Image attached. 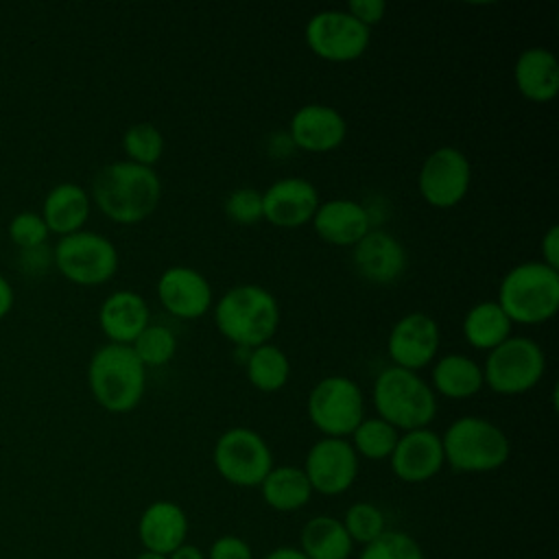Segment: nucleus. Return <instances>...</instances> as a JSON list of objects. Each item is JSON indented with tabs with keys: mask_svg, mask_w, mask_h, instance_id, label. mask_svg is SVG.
<instances>
[{
	"mask_svg": "<svg viewBox=\"0 0 559 559\" xmlns=\"http://www.w3.org/2000/svg\"><path fill=\"white\" fill-rule=\"evenodd\" d=\"M133 354L140 358V362L148 367H164L173 360L177 352V338L175 332L162 323H148L140 336L131 343Z\"/></svg>",
	"mask_w": 559,
	"mask_h": 559,
	"instance_id": "2f4dec72",
	"label": "nucleus"
},
{
	"mask_svg": "<svg viewBox=\"0 0 559 559\" xmlns=\"http://www.w3.org/2000/svg\"><path fill=\"white\" fill-rule=\"evenodd\" d=\"M496 301L511 323H546L559 310V271L542 260L520 262L500 280Z\"/></svg>",
	"mask_w": 559,
	"mask_h": 559,
	"instance_id": "20e7f679",
	"label": "nucleus"
},
{
	"mask_svg": "<svg viewBox=\"0 0 559 559\" xmlns=\"http://www.w3.org/2000/svg\"><path fill=\"white\" fill-rule=\"evenodd\" d=\"M343 528L347 531L352 542H358L362 546L371 544L386 531L384 513L373 502H354L345 511L341 520Z\"/></svg>",
	"mask_w": 559,
	"mask_h": 559,
	"instance_id": "473e14b6",
	"label": "nucleus"
},
{
	"mask_svg": "<svg viewBox=\"0 0 559 559\" xmlns=\"http://www.w3.org/2000/svg\"><path fill=\"white\" fill-rule=\"evenodd\" d=\"M205 559H253V550L238 535H221L212 542Z\"/></svg>",
	"mask_w": 559,
	"mask_h": 559,
	"instance_id": "e433bc0d",
	"label": "nucleus"
},
{
	"mask_svg": "<svg viewBox=\"0 0 559 559\" xmlns=\"http://www.w3.org/2000/svg\"><path fill=\"white\" fill-rule=\"evenodd\" d=\"M122 151L129 162L153 168L164 155V135L151 122H135L122 133Z\"/></svg>",
	"mask_w": 559,
	"mask_h": 559,
	"instance_id": "7c9ffc66",
	"label": "nucleus"
},
{
	"mask_svg": "<svg viewBox=\"0 0 559 559\" xmlns=\"http://www.w3.org/2000/svg\"><path fill=\"white\" fill-rule=\"evenodd\" d=\"M376 417L391 424L395 430L408 432L428 428L437 415V395L419 371L402 367H384L371 389Z\"/></svg>",
	"mask_w": 559,
	"mask_h": 559,
	"instance_id": "39448f33",
	"label": "nucleus"
},
{
	"mask_svg": "<svg viewBox=\"0 0 559 559\" xmlns=\"http://www.w3.org/2000/svg\"><path fill=\"white\" fill-rule=\"evenodd\" d=\"M304 39L314 57L332 63H349L367 52L371 31L345 9H323L306 22Z\"/></svg>",
	"mask_w": 559,
	"mask_h": 559,
	"instance_id": "9b49d317",
	"label": "nucleus"
},
{
	"mask_svg": "<svg viewBox=\"0 0 559 559\" xmlns=\"http://www.w3.org/2000/svg\"><path fill=\"white\" fill-rule=\"evenodd\" d=\"M264 559H308L299 548H293V546H280V548H273L271 552L264 555Z\"/></svg>",
	"mask_w": 559,
	"mask_h": 559,
	"instance_id": "79ce46f5",
	"label": "nucleus"
},
{
	"mask_svg": "<svg viewBox=\"0 0 559 559\" xmlns=\"http://www.w3.org/2000/svg\"><path fill=\"white\" fill-rule=\"evenodd\" d=\"M349 437V443L358 456L369 461H384L391 456L400 439V430L380 417H362Z\"/></svg>",
	"mask_w": 559,
	"mask_h": 559,
	"instance_id": "c756f323",
	"label": "nucleus"
},
{
	"mask_svg": "<svg viewBox=\"0 0 559 559\" xmlns=\"http://www.w3.org/2000/svg\"><path fill=\"white\" fill-rule=\"evenodd\" d=\"M168 559H205V552L194 544H181L168 555Z\"/></svg>",
	"mask_w": 559,
	"mask_h": 559,
	"instance_id": "a19ab883",
	"label": "nucleus"
},
{
	"mask_svg": "<svg viewBox=\"0 0 559 559\" xmlns=\"http://www.w3.org/2000/svg\"><path fill=\"white\" fill-rule=\"evenodd\" d=\"M155 290L164 310L183 321L201 319L214 304V293L207 277L186 264L164 269L157 277Z\"/></svg>",
	"mask_w": 559,
	"mask_h": 559,
	"instance_id": "2eb2a0df",
	"label": "nucleus"
},
{
	"mask_svg": "<svg viewBox=\"0 0 559 559\" xmlns=\"http://www.w3.org/2000/svg\"><path fill=\"white\" fill-rule=\"evenodd\" d=\"M48 227L41 218V214L37 212H31V210H24V212H17L13 218H11V225H9V236L11 240L20 247V249H35V247H41L48 238Z\"/></svg>",
	"mask_w": 559,
	"mask_h": 559,
	"instance_id": "c9c22d12",
	"label": "nucleus"
},
{
	"mask_svg": "<svg viewBox=\"0 0 559 559\" xmlns=\"http://www.w3.org/2000/svg\"><path fill=\"white\" fill-rule=\"evenodd\" d=\"M151 323V308L135 290H114L98 308V325L109 343L131 345Z\"/></svg>",
	"mask_w": 559,
	"mask_h": 559,
	"instance_id": "412c9836",
	"label": "nucleus"
},
{
	"mask_svg": "<svg viewBox=\"0 0 559 559\" xmlns=\"http://www.w3.org/2000/svg\"><path fill=\"white\" fill-rule=\"evenodd\" d=\"M542 262L550 269L559 271V227L550 225L542 236Z\"/></svg>",
	"mask_w": 559,
	"mask_h": 559,
	"instance_id": "58836bf2",
	"label": "nucleus"
},
{
	"mask_svg": "<svg viewBox=\"0 0 559 559\" xmlns=\"http://www.w3.org/2000/svg\"><path fill=\"white\" fill-rule=\"evenodd\" d=\"M301 469L312 491L321 496H341L358 476V454L349 439L321 437L310 445Z\"/></svg>",
	"mask_w": 559,
	"mask_h": 559,
	"instance_id": "ddd939ff",
	"label": "nucleus"
},
{
	"mask_svg": "<svg viewBox=\"0 0 559 559\" xmlns=\"http://www.w3.org/2000/svg\"><path fill=\"white\" fill-rule=\"evenodd\" d=\"M443 459L456 472L485 474L502 467L511 454L507 432L478 415L454 419L441 435Z\"/></svg>",
	"mask_w": 559,
	"mask_h": 559,
	"instance_id": "423d86ee",
	"label": "nucleus"
},
{
	"mask_svg": "<svg viewBox=\"0 0 559 559\" xmlns=\"http://www.w3.org/2000/svg\"><path fill=\"white\" fill-rule=\"evenodd\" d=\"M135 559H168L166 555H157V552H151V550H142Z\"/></svg>",
	"mask_w": 559,
	"mask_h": 559,
	"instance_id": "37998d69",
	"label": "nucleus"
},
{
	"mask_svg": "<svg viewBox=\"0 0 559 559\" xmlns=\"http://www.w3.org/2000/svg\"><path fill=\"white\" fill-rule=\"evenodd\" d=\"M358 559H424V550L408 533L386 528L378 539L362 546Z\"/></svg>",
	"mask_w": 559,
	"mask_h": 559,
	"instance_id": "72a5a7b5",
	"label": "nucleus"
},
{
	"mask_svg": "<svg viewBox=\"0 0 559 559\" xmlns=\"http://www.w3.org/2000/svg\"><path fill=\"white\" fill-rule=\"evenodd\" d=\"M223 210L227 214V218L236 225H255L258 221H262V192L249 186L242 188H234L225 203Z\"/></svg>",
	"mask_w": 559,
	"mask_h": 559,
	"instance_id": "f704fd0d",
	"label": "nucleus"
},
{
	"mask_svg": "<svg viewBox=\"0 0 559 559\" xmlns=\"http://www.w3.org/2000/svg\"><path fill=\"white\" fill-rule=\"evenodd\" d=\"M245 373L253 389L262 393H275L284 389L290 378V360L280 345L264 343L247 352Z\"/></svg>",
	"mask_w": 559,
	"mask_h": 559,
	"instance_id": "c85d7f7f",
	"label": "nucleus"
},
{
	"mask_svg": "<svg viewBox=\"0 0 559 559\" xmlns=\"http://www.w3.org/2000/svg\"><path fill=\"white\" fill-rule=\"evenodd\" d=\"M347 138L343 114L325 103L301 105L288 122V140L306 153H330Z\"/></svg>",
	"mask_w": 559,
	"mask_h": 559,
	"instance_id": "a211bd4d",
	"label": "nucleus"
},
{
	"mask_svg": "<svg viewBox=\"0 0 559 559\" xmlns=\"http://www.w3.org/2000/svg\"><path fill=\"white\" fill-rule=\"evenodd\" d=\"M513 323L498 306V301H478L472 306L461 323V332L467 345L474 349L491 352L511 336Z\"/></svg>",
	"mask_w": 559,
	"mask_h": 559,
	"instance_id": "bb28decb",
	"label": "nucleus"
},
{
	"mask_svg": "<svg viewBox=\"0 0 559 559\" xmlns=\"http://www.w3.org/2000/svg\"><path fill=\"white\" fill-rule=\"evenodd\" d=\"M430 389L448 400H467L483 386V367L465 354H445L432 360Z\"/></svg>",
	"mask_w": 559,
	"mask_h": 559,
	"instance_id": "393cba45",
	"label": "nucleus"
},
{
	"mask_svg": "<svg viewBox=\"0 0 559 559\" xmlns=\"http://www.w3.org/2000/svg\"><path fill=\"white\" fill-rule=\"evenodd\" d=\"M306 413L323 437L347 439L365 417V395L347 376H325L308 393Z\"/></svg>",
	"mask_w": 559,
	"mask_h": 559,
	"instance_id": "6e6552de",
	"label": "nucleus"
},
{
	"mask_svg": "<svg viewBox=\"0 0 559 559\" xmlns=\"http://www.w3.org/2000/svg\"><path fill=\"white\" fill-rule=\"evenodd\" d=\"M299 550L308 559H349L354 542L341 520L332 515L310 518L299 535Z\"/></svg>",
	"mask_w": 559,
	"mask_h": 559,
	"instance_id": "cd10ccee",
	"label": "nucleus"
},
{
	"mask_svg": "<svg viewBox=\"0 0 559 559\" xmlns=\"http://www.w3.org/2000/svg\"><path fill=\"white\" fill-rule=\"evenodd\" d=\"M352 249L354 269L369 284H395L408 266L406 247L386 229L371 227Z\"/></svg>",
	"mask_w": 559,
	"mask_h": 559,
	"instance_id": "f3484780",
	"label": "nucleus"
},
{
	"mask_svg": "<svg viewBox=\"0 0 559 559\" xmlns=\"http://www.w3.org/2000/svg\"><path fill=\"white\" fill-rule=\"evenodd\" d=\"M92 201L114 223L135 225L148 218L162 201V179L155 168L118 159L105 164L92 179Z\"/></svg>",
	"mask_w": 559,
	"mask_h": 559,
	"instance_id": "f257e3e1",
	"label": "nucleus"
},
{
	"mask_svg": "<svg viewBox=\"0 0 559 559\" xmlns=\"http://www.w3.org/2000/svg\"><path fill=\"white\" fill-rule=\"evenodd\" d=\"M345 11L371 31V26H376L384 17L386 4L382 0H349Z\"/></svg>",
	"mask_w": 559,
	"mask_h": 559,
	"instance_id": "4c0bfd02",
	"label": "nucleus"
},
{
	"mask_svg": "<svg viewBox=\"0 0 559 559\" xmlns=\"http://www.w3.org/2000/svg\"><path fill=\"white\" fill-rule=\"evenodd\" d=\"M391 472L402 483H426L435 478L445 465L441 435L430 428H417L402 432L391 456Z\"/></svg>",
	"mask_w": 559,
	"mask_h": 559,
	"instance_id": "6ab92c4d",
	"label": "nucleus"
},
{
	"mask_svg": "<svg viewBox=\"0 0 559 559\" xmlns=\"http://www.w3.org/2000/svg\"><path fill=\"white\" fill-rule=\"evenodd\" d=\"M52 262L72 284L100 286L118 271V249L107 236L81 229L59 238L52 249Z\"/></svg>",
	"mask_w": 559,
	"mask_h": 559,
	"instance_id": "1a4fd4ad",
	"label": "nucleus"
},
{
	"mask_svg": "<svg viewBox=\"0 0 559 559\" xmlns=\"http://www.w3.org/2000/svg\"><path fill=\"white\" fill-rule=\"evenodd\" d=\"M472 183V164L456 146H439L426 155L417 175V188L421 199L437 207L450 210L459 205Z\"/></svg>",
	"mask_w": 559,
	"mask_h": 559,
	"instance_id": "f8f14e48",
	"label": "nucleus"
},
{
	"mask_svg": "<svg viewBox=\"0 0 559 559\" xmlns=\"http://www.w3.org/2000/svg\"><path fill=\"white\" fill-rule=\"evenodd\" d=\"M260 493L262 500L280 513H290L299 511L306 507L312 498V487L304 474L301 467L297 465H273L271 472L264 476L260 483Z\"/></svg>",
	"mask_w": 559,
	"mask_h": 559,
	"instance_id": "a878e982",
	"label": "nucleus"
},
{
	"mask_svg": "<svg viewBox=\"0 0 559 559\" xmlns=\"http://www.w3.org/2000/svg\"><path fill=\"white\" fill-rule=\"evenodd\" d=\"M439 343L441 332L437 321L430 314L415 310L393 323L386 336V354L395 367L419 371L421 367L432 365Z\"/></svg>",
	"mask_w": 559,
	"mask_h": 559,
	"instance_id": "4468645a",
	"label": "nucleus"
},
{
	"mask_svg": "<svg viewBox=\"0 0 559 559\" xmlns=\"http://www.w3.org/2000/svg\"><path fill=\"white\" fill-rule=\"evenodd\" d=\"M212 463L218 476L229 485L260 487L273 467V452L258 430L234 426L216 439Z\"/></svg>",
	"mask_w": 559,
	"mask_h": 559,
	"instance_id": "9d476101",
	"label": "nucleus"
},
{
	"mask_svg": "<svg viewBox=\"0 0 559 559\" xmlns=\"http://www.w3.org/2000/svg\"><path fill=\"white\" fill-rule=\"evenodd\" d=\"M212 314L221 336L247 352L271 343L282 319L275 295L260 284L231 286L216 299Z\"/></svg>",
	"mask_w": 559,
	"mask_h": 559,
	"instance_id": "f03ea898",
	"label": "nucleus"
},
{
	"mask_svg": "<svg viewBox=\"0 0 559 559\" xmlns=\"http://www.w3.org/2000/svg\"><path fill=\"white\" fill-rule=\"evenodd\" d=\"M87 386L96 404L109 413H131L146 391V367L131 345L105 343L87 362Z\"/></svg>",
	"mask_w": 559,
	"mask_h": 559,
	"instance_id": "7ed1b4c3",
	"label": "nucleus"
},
{
	"mask_svg": "<svg viewBox=\"0 0 559 559\" xmlns=\"http://www.w3.org/2000/svg\"><path fill=\"white\" fill-rule=\"evenodd\" d=\"M319 190L304 177H282L262 192V218L282 229H297L312 221Z\"/></svg>",
	"mask_w": 559,
	"mask_h": 559,
	"instance_id": "dca6fc26",
	"label": "nucleus"
},
{
	"mask_svg": "<svg viewBox=\"0 0 559 559\" xmlns=\"http://www.w3.org/2000/svg\"><path fill=\"white\" fill-rule=\"evenodd\" d=\"M546 373V354L528 336H509L487 352L483 365L485 384L500 395H520L539 384Z\"/></svg>",
	"mask_w": 559,
	"mask_h": 559,
	"instance_id": "0eeeda50",
	"label": "nucleus"
},
{
	"mask_svg": "<svg viewBox=\"0 0 559 559\" xmlns=\"http://www.w3.org/2000/svg\"><path fill=\"white\" fill-rule=\"evenodd\" d=\"M515 90L531 103H550L559 92V63L544 46L524 48L513 63Z\"/></svg>",
	"mask_w": 559,
	"mask_h": 559,
	"instance_id": "5701e85b",
	"label": "nucleus"
},
{
	"mask_svg": "<svg viewBox=\"0 0 559 559\" xmlns=\"http://www.w3.org/2000/svg\"><path fill=\"white\" fill-rule=\"evenodd\" d=\"M13 299H15L13 286H11L9 280L0 273V319L9 314V310L13 308Z\"/></svg>",
	"mask_w": 559,
	"mask_h": 559,
	"instance_id": "ea45409f",
	"label": "nucleus"
},
{
	"mask_svg": "<svg viewBox=\"0 0 559 559\" xmlns=\"http://www.w3.org/2000/svg\"><path fill=\"white\" fill-rule=\"evenodd\" d=\"M188 526V515L177 502L155 500L138 520V537L144 550L168 557L175 548L186 544Z\"/></svg>",
	"mask_w": 559,
	"mask_h": 559,
	"instance_id": "4be33fe9",
	"label": "nucleus"
},
{
	"mask_svg": "<svg viewBox=\"0 0 559 559\" xmlns=\"http://www.w3.org/2000/svg\"><path fill=\"white\" fill-rule=\"evenodd\" d=\"M90 205L92 199L83 186L74 181H63L48 190L41 207V218L48 231L68 236L83 229L90 218Z\"/></svg>",
	"mask_w": 559,
	"mask_h": 559,
	"instance_id": "b1692460",
	"label": "nucleus"
},
{
	"mask_svg": "<svg viewBox=\"0 0 559 559\" xmlns=\"http://www.w3.org/2000/svg\"><path fill=\"white\" fill-rule=\"evenodd\" d=\"M310 223L317 236L334 247H354L371 229L367 205L343 197L319 203Z\"/></svg>",
	"mask_w": 559,
	"mask_h": 559,
	"instance_id": "aec40b11",
	"label": "nucleus"
}]
</instances>
